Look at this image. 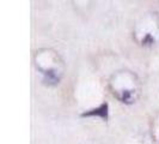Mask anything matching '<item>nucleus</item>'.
Masks as SVG:
<instances>
[{"label": "nucleus", "mask_w": 159, "mask_h": 144, "mask_svg": "<svg viewBox=\"0 0 159 144\" xmlns=\"http://www.w3.org/2000/svg\"><path fill=\"white\" fill-rule=\"evenodd\" d=\"M129 77V74H128ZM115 84V91H114V95H116V97L121 100L122 102H126V103H132L134 102V100L136 98V89H135V82L133 76H130V78L127 79V83L125 85L123 80H119L115 77V82H112Z\"/></svg>", "instance_id": "nucleus-1"}, {"label": "nucleus", "mask_w": 159, "mask_h": 144, "mask_svg": "<svg viewBox=\"0 0 159 144\" xmlns=\"http://www.w3.org/2000/svg\"><path fill=\"white\" fill-rule=\"evenodd\" d=\"M81 115L83 117H101L103 120H107L108 119V103L101 104L98 108L88 111V112L83 113Z\"/></svg>", "instance_id": "nucleus-2"}]
</instances>
